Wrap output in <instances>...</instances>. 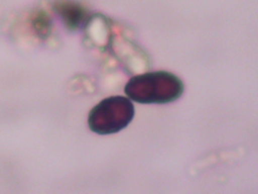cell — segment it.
Returning <instances> with one entry per match:
<instances>
[{"label":"cell","instance_id":"cell-2","mask_svg":"<svg viewBox=\"0 0 258 194\" xmlns=\"http://www.w3.org/2000/svg\"><path fill=\"white\" fill-rule=\"evenodd\" d=\"M135 117L133 102L124 96H110L102 100L88 113L87 124L98 135L116 134L126 128Z\"/></svg>","mask_w":258,"mask_h":194},{"label":"cell","instance_id":"cell-1","mask_svg":"<svg viewBox=\"0 0 258 194\" xmlns=\"http://www.w3.org/2000/svg\"><path fill=\"white\" fill-rule=\"evenodd\" d=\"M124 91L132 102L164 105L180 99L184 93V83L169 71H150L133 77L126 83Z\"/></svg>","mask_w":258,"mask_h":194},{"label":"cell","instance_id":"cell-4","mask_svg":"<svg viewBox=\"0 0 258 194\" xmlns=\"http://www.w3.org/2000/svg\"><path fill=\"white\" fill-rule=\"evenodd\" d=\"M32 27L36 30L37 35L41 38H46L51 30L50 16L44 11H38L31 19Z\"/></svg>","mask_w":258,"mask_h":194},{"label":"cell","instance_id":"cell-3","mask_svg":"<svg viewBox=\"0 0 258 194\" xmlns=\"http://www.w3.org/2000/svg\"><path fill=\"white\" fill-rule=\"evenodd\" d=\"M54 10L62 19L64 26L70 31L82 28L90 19V12L84 6L74 2H60L54 5Z\"/></svg>","mask_w":258,"mask_h":194}]
</instances>
